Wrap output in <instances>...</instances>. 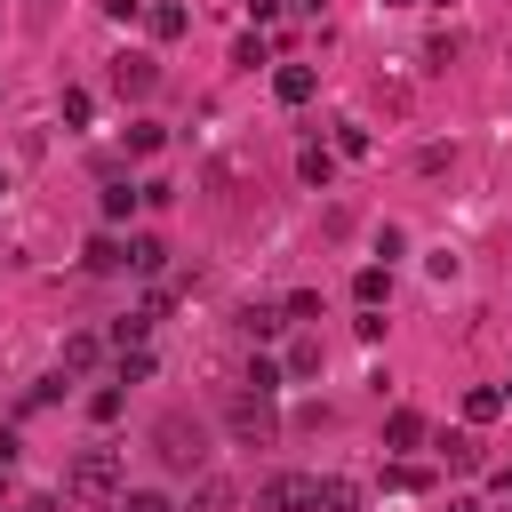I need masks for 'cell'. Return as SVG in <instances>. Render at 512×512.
<instances>
[{
  "label": "cell",
  "mask_w": 512,
  "mask_h": 512,
  "mask_svg": "<svg viewBox=\"0 0 512 512\" xmlns=\"http://www.w3.org/2000/svg\"><path fill=\"white\" fill-rule=\"evenodd\" d=\"M152 456H160L168 472H200V464H208V432H200V416H176V408H168V416L152 424Z\"/></svg>",
  "instance_id": "6da1fadb"
},
{
  "label": "cell",
  "mask_w": 512,
  "mask_h": 512,
  "mask_svg": "<svg viewBox=\"0 0 512 512\" xmlns=\"http://www.w3.org/2000/svg\"><path fill=\"white\" fill-rule=\"evenodd\" d=\"M64 488H72L80 504H112V496H120V448H80V456L64 464Z\"/></svg>",
  "instance_id": "7a4b0ae2"
},
{
  "label": "cell",
  "mask_w": 512,
  "mask_h": 512,
  "mask_svg": "<svg viewBox=\"0 0 512 512\" xmlns=\"http://www.w3.org/2000/svg\"><path fill=\"white\" fill-rule=\"evenodd\" d=\"M224 416H232V440H240V448H264V440L280 432V416H272V392H248V384L232 392V408H224Z\"/></svg>",
  "instance_id": "3957f363"
},
{
  "label": "cell",
  "mask_w": 512,
  "mask_h": 512,
  "mask_svg": "<svg viewBox=\"0 0 512 512\" xmlns=\"http://www.w3.org/2000/svg\"><path fill=\"white\" fill-rule=\"evenodd\" d=\"M312 496H320V480H312V472H280V480H264L256 512H312Z\"/></svg>",
  "instance_id": "277c9868"
},
{
  "label": "cell",
  "mask_w": 512,
  "mask_h": 512,
  "mask_svg": "<svg viewBox=\"0 0 512 512\" xmlns=\"http://www.w3.org/2000/svg\"><path fill=\"white\" fill-rule=\"evenodd\" d=\"M112 88H120V96H128V104H144V96H152V88H160V64H152V56H136V48H128V56H112Z\"/></svg>",
  "instance_id": "5b68a950"
},
{
  "label": "cell",
  "mask_w": 512,
  "mask_h": 512,
  "mask_svg": "<svg viewBox=\"0 0 512 512\" xmlns=\"http://www.w3.org/2000/svg\"><path fill=\"white\" fill-rule=\"evenodd\" d=\"M232 504H240V488H232L224 472H200V488L184 496V512H232Z\"/></svg>",
  "instance_id": "8992f818"
},
{
  "label": "cell",
  "mask_w": 512,
  "mask_h": 512,
  "mask_svg": "<svg viewBox=\"0 0 512 512\" xmlns=\"http://www.w3.org/2000/svg\"><path fill=\"white\" fill-rule=\"evenodd\" d=\"M496 416H504V384H472V392H464V424L480 432V424H496Z\"/></svg>",
  "instance_id": "52a82bcc"
},
{
  "label": "cell",
  "mask_w": 512,
  "mask_h": 512,
  "mask_svg": "<svg viewBox=\"0 0 512 512\" xmlns=\"http://www.w3.org/2000/svg\"><path fill=\"white\" fill-rule=\"evenodd\" d=\"M272 96L280 104H312V64H280L272 72Z\"/></svg>",
  "instance_id": "ba28073f"
},
{
  "label": "cell",
  "mask_w": 512,
  "mask_h": 512,
  "mask_svg": "<svg viewBox=\"0 0 512 512\" xmlns=\"http://www.w3.org/2000/svg\"><path fill=\"white\" fill-rule=\"evenodd\" d=\"M296 176H304L312 192H328V176H336V152H328V144H304V152H296Z\"/></svg>",
  "instance_id": "9c48e42d"
},
{
  "label": "cell",
  "mask_w": 512,
  "mask_h": 512,
  "mask_svg": "<svg viewBox=\"0 0 512 512\" xmlns=\"http://www.w3.org/2000/svg\"><path fill=\"white\" fill-rule=\"evenodd\" d=\"M352 296H360V312H376V304L392 296V272H384V264H360V272H352Z\"/></svg>",
  "instance_id": "30bf717a"
},
{
  "label": "cell",
  "mask_w": 512,
  "mask_h": 512,
  "mask_svg": "<svg viewBox=\"0 0 512 512\" xmlns=\"http://www.w3.org/2000/svg\"><path fill=\"white\" fill-rule=\"evenodd\" d=\"M440 448H448V464H456V472H480V464H488V448H480V432H472V424H464V432H448Z\"/></svg>",
  "instance_id": "8fae6325"
},
{
  "label": "cell",
  "mask_w": 512,
  "mask_h": 512,
  "mask_svg": "<svg viewBox=\"0 0 512 512\" xmlns=\"http://www.w3.org/2000/svg\"><path fill=\"white\" fill-rule=\"evenodd\" d=\"M240 328H248L256 344H272V336L288 328V312H280V304H248V312H240Z\"/></svg>",
  "instance_id": "7c38bea8"
},
{
  "label": "cell",
  "mask_w": 512,
  "mask_h": 512,
  "mask_svg": "<svg viewBox=\"0 0 512 512\" xmlns=\"http://www.w3.org/2000/svg\"><path fill=\"white\" fill-rule=\"evenodd\" d=\"M96 360H104V336H88V328L64 336V376H80V368H96Z\"/></svg>",
  "instance_id": "4fadbf2b"
},
{
  "label": "cell",
  "mask_w": 512,
  "mask_h": 512,
  "mask_svg": "<svg viewBox=\"0 0 512 512\" xmlns=\"http://www.w3.org/2000/svg\"><path fill=\"white\" fill-rule=\"evenodd\" d=\"M416 440H424V416L416 408H392L384 416V448H416Z\"/></svg>",
  "instance_id": "5bb4252c"
},
{
  "label": "cell",
  "mask_w": 512,
  "mask_h": 512,
  "mask_svg": "<svg viewBox=\"0 0 512 512\" xmlns=\"http://www.w3.org/2000/svg\"><path fill=\"white\" fill-rule=\"evenodd\" d=\"M144 24H152V40H176V32L192 24V16H184L176 0H152V8H144Z\"/></svg>",
  "instance_id": "9a60e30c"
},
{
  "label": "cell",
  "mask_w": 512,
  "mask_h": 512,
  "mask_svg": "<svg viewBox=\"0 0 512 512\" xmlns=\"http://www.w3.org/2000/svg\"><path fill=\"white\" fill-rule=\"evenodd\" d=\"M280 376H320V336H296L288 360H280Z\"/></svg>",
  "instance_id": "2e32d148"
},
{
  "label": "cell",
  "mask_w": 512,
  "mask_h": 512,
  "mask_svg": "<svg viewBox=\"0 0 512 512\" xmlns=\"http://www.w3.org/2000/svg\"><path fill=\"white\" fill-rule=\"evenodd\" d=\"M312 512H360V488H352V480H320Z\"/></svg>",
  "instance_id": "e0dca14e"
},
{
  "label": "cell",
  "mask_w": 512,
  "mask_h": 512,
  "mask_svg": "<svg viewBox=\"0 0 512 512\" xmlns=\"http://www.w3.org/2000/svg\"><path fill=\"white\" fill-rule=\"evenodd\" d=\"M160 144H168V128H160V120H128V152H136V160H152Z\"/></svg>",
  "instance_id": "ac0fdd59"
},
{
  "label": "cell",
  "mask_w": 512,
  "mask_h": 512,
  "mask_svg": "<svg viewBox=\"0 0 512 512\" xmlns=\"http://www.w3.org/2000/svg\"><path fill=\"white\" fill-rule=\"evenodd\" d=\"M120 264H128V248H120L112 232H96V240H88V272H120Z\"/></svg>",
  "instance_id": "d6986e66"
},
{
  "label": "cell",
  "mask_w": 512,
  "mask_h": 512,
  "mask_svg": "<svg viewBox=\"0 0 512 512\" xmlns=\"http://www.w3.org/2000/svg\"><path fill=\"white\" fill-rule=\"evenodd\" d=\"M160 264H168V248H160L152 232H136V240H128V272H160Z\"/></svg>",
  "instance_id": "ffe728a7"
},
{
  "label": "cell",
  "mask_w": 512,
  "mask_h": 512,
  "mask_svg": "<svg viewBox=\"0 0 512 512\" xmlns=\"http://www.w3.org/2000/svg\"><path fill=\"white\" fill-rule=\"evenodd\" d=\"M384 488H392V496H424V488H432V472H424V464H392V472H384Z\"/></svg>",
  "instance_id": "44dd1931"
},
{
  "label": "cell",
  "mask_w": 512,
  "mask_h": 512,
  "mask_svg": "<svg viewBox=\"0 0 512 512\" xmlns=\"http://www.w3.org/2000/svg\"><path fill=\"white\" fill-rule=\"evenodd\" d=\"M128 208H136V184H128V176H104V216H112V224H120V216H128Z\"/></svg>",
  "instance_id": "7402d4cb"
},
{
  "label": "cell",
  "mask_w": 512,
  "mask_h": 512,
  "mask_svg": "<svg viewBox=\"0 0 512 512\" xmlns=\"http://www.w3.org/2000/svg\"><path fill=\"white\" fill-rule=\"evenodd\" d=\"M328 152H344V160H360V152H368V128H360V120H336V144H328Z\"/></svg>",
  "instance_id": "603a6c76"
},
{
  "label": "cell",
  "mask_w": 512,
  "mask_h": 512,
  "mask_svg": "<svg viewBox=\"0 0 512 512\" xmlns=\"http://www.w3.org/2000/svg\"><path fill=\"white\" fill-rule=\"evenodd\" d=\"M88 112H96V96L88 88H64V128H88Z\"/></svg>",
  "instance_id": "cb8c5ba5"
},
{
  "label": "cell",
  "mask_w": 512,
  "mask_h": 512,
  "mask_svg": "<svg viewBox=\"0 0 512 512\" xmlns=\"http://www.w3.org/2000/svg\"><path fill=\"white\" fill-rule=\"evenodd\" d=\"M144 376H152V352L128 344V352H120V384H144Z\"/></svg>",
  "instance_id": "d4e9b609"
},
{
  "label": "cell",
  "mask_w": 512,
  "mask_h": 512,
  "mask_svg": "<svg viewBox=\"0 0 512 512\" xmlns=\"http://www.w3.org/2000/svg\"><path fill=\"white\" fill-rule=\"evenodd\" d=\"M288 376H280V360H248V392H280Z\"/></svg>",
  "instance_id": "484cf974"
},
{
  "label": "cell",
  "mask_w": 512,
  "mask_h": 512,
  "mask_svg": "<svg viewBox=\"0 0 512 512\" xmlns=\"http://www.w3.org/2000/svg\"><path fill=\"white\" fill-rule=\"evenodd\" d=\"M88 416L112 424V416H120V384H96V392H88Z\"/></svg>",
  "instance_id": "4316f807"
},
{
  "label": "cell",
  "mask_w": 512,
  "mask_h": 512,
  "mask_svg": "<svg viewBox=\"0 0 512 512\" xmlns=\"http://www.w3.org/2000/svg\"><path fill=\"white\" fill-rule=\"evenodd\" d=\"M120 512H176V504H168L160 488H128V496H120Z\"/></svg>",
  "instance_id": "83f0119b"
},
{
  "label": "cell",
  "mask_w": 512,
  "mask_h": 512,
  "mask_svg": "<svg viewBox=\"0 0 512 512\" xmlns=\"http://www.w3.org/2000/svg\"><path fill=\"white\" fill-rule=\"evenodd\" d=\"M264 56H272V48H264V40H256V32H248V40H232V64H248V72H256V64H264Z\"/></svg>",
  "instance_id": "f1b7e54d"
},
{
  "label": "cell",
  "mask_w": 512,
  "mask_h": 512,
  "mask_svg": "<svg viewBox=\"0 0 512 512\" xmlns=\"http://www.w3.org/2000/svg\"><path fill=\"white\" fill-rule=\"evenodd\" d=\"M280 312H288V320H320V296H312V288H296V296H288Z\"/></svg>",
  "instance_id": "f546056e"
},
{
  "label": "cell",
  "mask_w": 512,
  "mask_h": 512,
  "mask_svg": "<svg viewBox=\"0 0 512 512\" xmlns=\"http://www.w3.org/2000/svg\"><path fill=\"white\" fill-rule=\"evenodd\" d=\"M16 448H24V440H16V432H0V480L16 472Z\"/></svg>",
  "instance_id": "4dcf8cb0"
},
{
  "label": "cell",
  "mask_w": 512,
  "mask_h": 512,
  "mask_svg": "<svg viewBox=\"0 0 512 512\" xmlns=\"http://www.w3.org/2000/svg\"><path fill=\"white\" fill-rule=\"evenodd\" d=\"M104 16H120V24H128V16H144V0H104Z\"/></svg>",
  "instance_id": "1f68e13d"
},
{
  "label": "cell",
  "mask_w": 512,
  "mask_h": 512,
  "mask_svg": "<svg viewBox=\"0 0 512 512\" xmlns=\"http://www.w3.org/2000/svg\"><path fill=\"white\" fill-rule=\"evenodd\" d=\"M496 488H504V496H512V456H504V464H496Z\"/></svg>",
  "instance_id": "d6a6232c"
},
{
  "label": "cell",
  "mask_w": 512,
  "mask_h": 512,
  "mask_svg": "<svg viewBox=\"0 0 512 512\" xmlns=\"http://www.w3.org/2000/svg\"><path fill=\"white\" fill-rule=\"evenodd\" d=\"M448 512H480V504H448Z\"/></svg>",
  "instance_id": "836d02e7"
},
{
  "label": "cell",
  "mask_w": 512,
  "mask_h": 512,
  "mask_svg": "<svg viewBox=\"0 0 512 512\" xmlns=\"http://www.w3.org/2000/svg\"><path fill=\"white\" fill-rule=\"evenodd\" d=\"M24 512H48V504H24Z\"/></svg>",
  "instance_id": "e575fe53"
},
{
  "label": "cell",
  "mask_w": 512,
  "mask_h": 512,
  "mask_svg": "<svg viewBox=\"0 0 512 512\" xmlns=\"http://www.w3.org/2000/svg\"><path fill=\"white\" fill-rule=\"evenodd\" d=\"M0 192H8V176H0Z\"/></svg>",
  "instance_id": "d590c367"
}]
</instances>
